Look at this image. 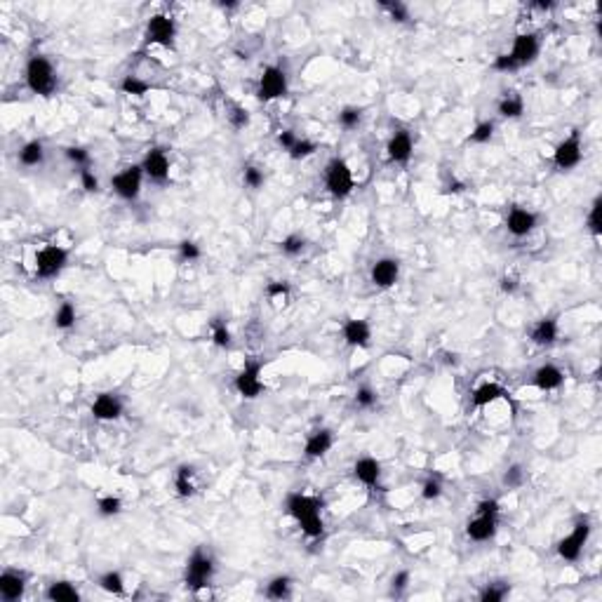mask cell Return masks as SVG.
Here are the masks:
<instances>
[{"mask_svg":"<svg viewBox=\"0 0 602 602\" xmlns=\"http://www.w3.org/2000/svg\"><path fill=\"white\" fill-rule=\"evenodd\" d=\"M287 513L297 520L304 537L309 539H323L325 534V520H323V499L304 494V492H290L285 499Z\"/></svg>","mask_w":602,"mask_h":602,"instance_id":"cell-1","label":"cell"},{"mask_svg":"<svg viewBox=\"0 0 602 602\" xmlns=\"http://www.w3.org/2000/svg\"><path fill=\"white\" fill-rule=\"evenodd\" d=\"M24 80H26V87H29L33 94L45 97V99L54 97V92H57V87H59L57 71H54L52 61L47 59L45 54H31L24 68Z\"/></svg>","mask_w":602,"mask_h":602,"instance_id":"cell-2","label":"cell"},{"mask_svg":"<svg viewBox=\"0 0 602 602\" xmlns=\"http://www.w3.org/2000/svg\"><path fill=\"white\" fill-rule=\"evenodd\" d=\"M214 574H217L214 556L210 553V549L198 546V549L188 556L186 567H184V584H186L188 591L200 593V591H205V588L212 586Z\"/></svg>","mask_w":602,"mask_h":602,"instance_id":"cell-3","label":"cell"},{"mask_svg":"<svg viewBox=\"0 0 602 602\" xmlns=\"http://www.w3.org/2000/svg\"><path fill=\"white\" fill-rule=\"evenodd\" d=\"M499 532V501L482 499L475 508V515L466 523V537L475 544H487Z\"/></svg>","mask_w":602,"mask_h":602,"instance_id":"cell-4","label":"cell"},{"mask_svg":"<svg viewBox=\"0 0 602 602\" xmlns=\"http://www.w3.org/2000/svg\"><path fill=\"white\" fill-rule=\"evenodd\" d=\"M325 188L327 193L337 200H344L353 193L355 188V179H353V169L348 167V162L339 155L330 158V162L325 165Z\"/></svg>","mask_w":602,"mask_h":602,"instance_id":"cell-5","label":"cell"},{"mask_svg":"<svg viewBox=\"0 0 602 602\" xmlns=\"http://www.w3.org/2000/svg\"><path fill=\"white\" fill-rule=\"evenodd\" d=\"M68 257H71V252L61 248V245H45V248L36 252L33 273H36L38 280H54L68 266Z\"/></svg>","mask_w":602,"mask_h":602,"instance_id":"cell-6","label":"cell"},{"mask_svg":"<svg viewBox=\"0 0 602 602\" xmlns=\"http://www.w3.org/2000/svg\"><path fill=\"white\" fill-rule=\"evenodd\" d=\"M287 92H290V80H287L285 68H280L276 64L266 66L262 75H259L257 99L269 104V101H278V99L287 97Z\"/></svg>","mask_w":602,"mask_h":602,"instance_id":"cell-7","label":"cell"},{"mask_svg":"<svg viewBox=\"0 0 602 602\" xmlns=\"http://www.w3.org/2000/svg\"><path fill=\"white\" fill-rule=\"evenodd\" d=\"M584 160V143H581V129L574 127L563 141L553 148V165L560 172H572L574 167H579V162Z\"/></svg>","mask_w":602,"mask_h":602,"instance_id":"cell-8","label":"cell"},{"mask_svg":"<svg viewBox=\"0 0 602 602\" xmlns=\"http://www.w3.org/2000/svg\"><path fill=\"white\" fill-rule=\"evenodd\" d=\"M262 369L264 362L259 358H248L245 360L243 369L238 372L233 386L241 398L245 400H257L264 393V381H262Z\"/></svg>","mask_w":602,"mask_h":602,"instance_id":"cell-9","label":"cell"},{"mask_svg":"<svg viewBox=\"0 0 602 602\" xmlns=\"http://www.w3.org/2000/svg\"><path fill=\"white\" fill-rule=\"evenodd\" d=\"M588 539H591V523H588V518H579L570 534L558 542V549H556L558 558L565 560V563H577L586 549Z\"/></svg>","mask_w":602,"mask_h":602,"instance_id":"cell-10","label":"cell"},{"mask_svg":"<svg viewBox=\"0 0 602 602\" xmlns=\"http://www.w3.org/2000/svg\"><path fill=\"white\" fill-rule=\"evenodd\" d=\"M141 184H143V169L141 165H127L122 167L118 174L111 177V188L113 193L125 203L139 200L141 196Z\"/></svg>","mask_w":602,"mask_h":602,"instance_id":"cell-11","label":"cell"},{"mask_svg":"<svg viewBox=\"0 0 602 602\" xmlns=\"http://www.w3.org/2000/svg\"><path fill=\"white\" fill-rule=\"evenodd\" d=\"M539 52H542V38H539V33H518V36L513 38L511 52H506V54L513 59V64H515L520 71V68L534 64Z\"/></svg>","mask_w":602,"mask_h":602,"instance_id":"cell-12","label":"cell"},{"mask_svg":"<svg viewBox=\"0 0 602 602\" xmlns=\"http://www.w3.org/2000/svg\"><path fill=\"white\" fill-rule=\"evenodd\" d=\"M177 38V22L169 15H153L146 24V43L160 47H174Z\"/></svg>","mask_w":602,"mask_h":602,"instance_id":"cell-13","label":"cell"},{"mask_svg":"<svg viewBox=\"0 0 602 602\" xmlns=\"http://www.w3.org/2000/svg\"><path fill=\"white\" fill-rule=\"evenodd\" d=\"M141 169H143V177H146L148 181L153 184H167L169 179V158L167 153L162 148H150L146 150V155H143V160L139 162Z\"/></svg>","mask_w":602,"mask_h":602,"instance_id":"cell-14","label":"cell"},{"mask_svg":"<svg viewBox=\"0 0 602 602\" xmlns=\"http://www.w3.org/2000/svg\"><path fill=\"white\" fill-rule=\"evenodd\" d=\"M539 226V214L527 207H520V205H513L506 214V231L513 236V238H525L530 236Z\"/></svg>","mask_w":602,"mask_h":602,"instance_id":"cell-15","label":"cell"},{"mask_svg":"<svg viewBox=\"0 0 602 602\" xmlns=\"http://www.w3.org/2000/svg\"><path fill=\"white\" fill-rule=\"evenodd\" d=\"M400 278V262L393 257H381L376 259L369 269V280H372L374 287L379 290H391V287L398 283Z\"/></svg>","mask_w":602,"mask_h":602,"instance_id":"cell-16","label":"cell"},{"mask_svg":"<svg viewBox=\"0 0 602 602\" xmlns=\"http://www.w3.org/2000/svg\"><path fill=\"white\" fill-rule=\"evenodd\" d=\"M90 412L97 421H115L120 419L122 412H125V405H122V398L118 393H99L97 398L92 400Z\"/></svg>","mask_w":602,"mask_h":602,"instance_id":"cell-17","label":"cell"},{"mask_svg":"<svg viewBox=\"0 0 602 602\" xmlns=\"http://www.w3.org/2000/svg\"><path fill=\"white\" fill-rule=\"evenodd\" d=\"M412 153H414V139L412 132H407V129H398L386 143L388 162H393V165H407L412 160Z\"/></svg>","mask_w":602,"mask_h":602,"instance_id":"cell-18","label":"cell"},{"mask_svg":"<svg viewBox=\"0 0 602 602\" xmlns=\"http://www.w3.org/2000/svg\"><path fill=\"white\" fill-rule=\"evenodd\" d=\"M26 593V574L19 570H5L0 574V598L3 602H17Z\"/></svg>","mask_w":602,"mask_h":602,"instance_id":"cell-19","label":"cell"},{"mask_svg":"<svg viewBox=\"0 0 602 602\" xmlns=\"http://www.w3.org/2000/svg\"><path fill=\"white\" fill-rule=\"evenodd\" d=\"M563 384H565V372L558 365H553V362L537 367L534 374H532V386L539 388V391H558Z\"/></svg>","mask_w":602,"mask_h":602,"instance_id":"cell-20","label":"cell"},{"mask_svg":"<svg viewBox=\"0 0 602 602\" xmlns=\"http://www.w3.org/2000/svg\"><path fill=\"white\" fill-rule=\"evenodd\" d=\"M344 341L351 348H367L372 344V327H369L367 320L360 318H351L344 323Z\"/></svg>","mask_w":602,"mask_h":602,"instance_id":"cell-21","label":"cell"},{"mask_svg":"<svg viewBox=\"0 0 602 602\" xmlns=\"http://www.w3.org/2000/svg\"><path fill=\"white\" fill-rule=\"evenodd\" d=\"M334 444V433L330 428H318L306 437L304 442V456L306 459H323Z\"/></svg>","mask_w":602,"mask_h":602,"instance_id":"cell-22","label":"cell"},{"mask_svg":"<svg viewBox=\"0 0 602 602\" xmlns=\"http://www.w3.org/2000/svg\"><path fill=\"white\" fill-rule=\"evenodd\" d=\"M353 475L355 480L362 482L365 487H376L381 480V463L374 459V456H360V459H355L353 463Z\"/></svg>","mask_w":602,"mask_h":602,"instance_id":"cell-23","label":"cell"},{"mask_svg":"<svg viewBox=\"0 0 602 602\" xmlns=\"http://www.w3.org/2000/svg\"><path fill=\"white\" fill-rule=\"evenodd\" d=\"M558 337H560V327H558V320H556V318H542V320H537V323L532 325V330H530L532 344L544 346V348L556 344Z\"/></svg>","mask_w":602,"mask_h":602,"instance_id":"cell-24","label":"cell"},{"mask_svg":"<svg viewBox=\"0 0 602 602\" xmlns=\"http://www.w3.org/2000/svg\"><path fill=\"white\" fill-rule=\"evenodd\" d=\"M508 395V391L501 386V384H494V381H485V384H480L473 391V395H470V405H473V409H482L492 405V402L501 400Z\"/></svg>","mask_w":602,"mask_h":602,"instance_id":"cell-25","label":"cell"},{"mask_svg":"<svg viewBox=\"0 0 602 602\" xmlns=\"http://www.w3.org/2000/svg\"><path fill=\"white\" fill-rule=\"evenodd\" d=\"M174 492L179 499H191L198 492L196 487V468L191 463H181L174 470Z\"/></svg>","mask_w":602,"mask_h":602,"instance_id":"cell-26","label":"cell"},{"mask_svg":"<svg viewBox=\"0 0 602 602\" xmlns=\"http://www.w3.org/2000/svg\"><path fill=\"white\" fill-rule=\"evenodd\" d=\"M45 598L50 602H78L80 600V591L75 588V584L71 581H52L50 586L45 588Z\"/></svg>","mask_w":602,"mask_h":602,"instance_id":"cell-27","label":"cell"},{"mask_svg":"<svg viewBox=\"0 0 602 602\" xmlns=\"http://www.w3.org/2000/svg\"><path fill=\"white\" fill-rule=\"evenodd\" d=\"M17 160H19V165H24V167H40L45 160V143L40 139L26 141L24 146L19 148Z\"/></svg>","mask_w":602,"mask_h":602,"instance_id":"cell-28","label":"cell"},{"mask_svg":"<svg viewBox=\"0 0 602 602\" xmlns=\"http://www.w3.org/2000/svg\"><path fill=\"white\" fill-rule=\"evenodd\" d=\"M499 115L501 118H508V120H518L523 118L525 113V99L520 97L518 92H506L501 99H499Z\"/></svg>","mask_w":602,"mask_h":602,"instance_id":"cell-29","label":"cell"},{"mask_svg":"<svg viewBox=\"0 0 602 602\" xmlns=\"http://www.w3.org/2000/svg\"><path fill=\"white\" fill-rule=\"evenodd\" d=\"M292 586H294V579L287 577V574H278L273 577L269 584H266V598L271 600H287L292 595Z\"/></svg>","mask_w":602,"mask_h":602,"instance_id":"cell-30","label":"cell"},{"mask_svg":"<svg viewBox=\"0 0 602 602\" xmlns=\"http://www.w3.org/2000/svg\"><path fill=\"white\" fill-rule=\"evenodd\" d=\"M75 320H78V311H75L73 301H61L54 311V327L61 332H68L75 327Z\"/></svg>","mask_w":602,"mask_h":602,"instance_id":"cell-31","label":"cell"},{"mask_svg":"<svg viewBox=\"0 0 602 602\" xmlns=\"http://www.w3.org/2000/svg\"><path fill=\"white\" fill-rule=\"evenodd\" d=\"M97 584L101 591L111 593V595H125V579H122V574L118 570H108L104 572L101 577L97 579Z\"/></svg>","mask_w":602,"mask_h":602,"instance_id":"cell-32","label":"cell"},{"mask_svg":"<svg viewBox=\"0 0 602 602\" xmlns=\"http://www.w3.org/2000/svg\"><path fill=\"white\" fill-rule=\"evenodd\" d=\"M508 593H511V586L506 584V581H489V584H485L480 588L478 598H480L482 602H501V600H506V595Z\"/></svg>","mask_w":602,"mask_h":602,"instance_id":"cell-33","label":"cell"},{"mask_svg":"<svg viewBox=\"0 0 602 602\" xmlns=\"http://www.w3.org/2000/svg\"><path fill=\"white\" fill-rule=\"evenodd\" d=\"M150 90V83H146V80H141L139 75H125V78L120 80V92L127 94V97H146Z\"/></svg>","mask_w":602,"mask_h":602,"instance_id":"cell-34","label":"cell"},{"mask_svg":"<svg viewBox=\"0 0 602 602\" xmlns=\"http://www.w3.org/2000/svg\"><path fill=\"white\" fill-rule=\"evenodd\" d=\"M226 118H229L231 127L233 129H245L250 125V111L245 108L243 104H238V101H226Z\"/></svg>","mask_w":602,"mask_h":602,"instance_id":"cell-35","label":"cell"},{"mask_svg":"<svg viewBox=\"0 0 602 602\" xmlns=\"http://www.w3.org/2000/svg\"><path fill=\"white\" fill-rule=\"evenodd\" d=\"M362 118H365V113H362V108H358V106H344L339 111V115H337V122L344 129H348V132H351V129H358L360 125H362Z\"/></svg>","mask_w":602,"mask_h":602,"instance_id":"cell-36","label":"cell"},{"mask_svg":"<svg viewBox=\"0 0 602 602\" xmlns=\"http://www.w3.org/2000/svg\"><path fill=\"white\" fill-rule=\"evenodd\" d=\"M600 212H602V196H595L591 207H588V217H586V226L591 231V236L598 241L600 233H602V219H600Z\"/></svg>","mask_w":602,"mask_h":602,"instance_id":"cell-37","label":"cell"},{"mask_svg":"<svg viewBox=\"0 0 602 602\" xmlns=\"http://www.w3.org/2000/svg\"><path fill=\"white\" fill-rule=\"evenodd\" d=\"M212 344H214L217 348H231V344H233V337H231L229 325H226V320H222V318L212 320Z\"/></svg>","mask_w":602,"mask_h":602,"instance_id":"cell-38","label":"cell"},{"mask_svg":"<svg viewBox=\"0 0 602 602\" xmlns=\"http://www.w3.org/2000/svg\"><path fill=\"white\" fill-rule=\"evenodd\" d=\"M379 8L386 12L388 17H391V22L395 24H407L409 22V8L405 3H400V0H384V3H379Z\"/></svg>","mask_w":602,"mask_h":602,"instance_id":"cell-39","label":"cell"},{"mask_svg":"<svg viewBox=\"0 0 602 602\" xmlns=\"http://www.w3.org/2000/svg\"><path fill=\"white\" fill-rule=\"evenodd\" d=\"M64 155L68 160H71V165L78 169H87V167H92V155H90V150L87 148H83V146H66L64 148Z\"/></svg>","mask_w":602,"mask_h":602,"instance_id":"cell-40","label":"cell"},{"mask_svg":"<svg viewBox=\"0 0 602 602\" xmlns=\"http://www.w3.org/2000/svg\"><path fill=\"white\" fill-rule=\"evenodd\" d=\"M304 250H306V238L301 233H290L280 241V252H283L285 257H299Z\"/></svg>","mask_w":602,"mask_h":602,"instance_id":"cell-41","label":"cell"},{"mask_svg":"<svg viewBox=\"0 0 602 602\" xmlns=\"http://www.w3.org/2000/svg\"><path fill=\"white\" fill-rule=\"evenodd\" d=\"M120 511H122V499L120 497L106 494V497L97 499V513L101 518H113V515H118Z\"/></svg>","mask_w":602,"mask_h":602,"instance_id":"cell-42","label":"cell"},{"mask_svg":"<svg viewBox=\"0 0 602 602\" xmlns=\"http://www.w3.org/2000/svg\"><path fill=\"white\" fill-rule=\"evenodd\" d=\"M494 120H482L478 122V125L473 127V132L468 134V143H487L492 136H494Z\"/></svg>","mask_w":602,"mask_h":602,"instance_id":"cell-43","label":"cell"},{"mask_svg":"<svg viewBox=\"0 0 602 602\" xmlns=\"http://www.w3.org/2000/svg\"><path fill=\"white\" fill-rule=\"evenodd\" d=\"M442 497V478L440 475H428L421 485V499L423 501H435Z\"/></svg>","mask_w":602,"mask_h":602,"instance_id":"cell-44","label":"cell"},{"mask_svg":"<svg viewBox=\"0 0 602 602\" xmlns=\"http://www.w3.org/2000/svg\"><path fill=\"white\" fill-rule=\"evenodd\" d=\"M264 181H266V174H264V169L259 165H245L243 167V184L248 188H252V191L262 188Z\"/></svg>","mask_w":602,"mask_h":602,"instance_id":"cell-45","label":"cell"},{"mask_svg":"<svg viewBox=\"0 0 602 602\" xmlns=\"http://www.w3.org/2000/svg\"><path fill=\"white\" fill-rule=\"evenodd\" d=\"M353 402H355V407H360V409H372L376 402H379V395H376L372 386H360L353 395Z\"/></svg>","mask_w":602,"mask_h":602,"instance_id":"cell-46","label":"cell"},{"mask_svg":"<svg viewBox=\"0 0 602 602\" xmlns=\"http://www.w3.org/2000/svg\"><path fill=\"white\" fill-rule=\"evenodd\" d=\"M316 150H318V143H316V141L301 139V136H299V141L294 143L292 150H290L287 155H290L292 160H306V158H311V155L316 153Z\"/></svg>","mask_w":602,"mask_h":602,"instance_id":"cell-47","label":"cell"},{"mask_svg":"<svg viewBox=\"0 0 602 602\" xmlns=\"http://www.w3.org/2000/svg\"><path fill=\"white\" fill-rule=\"evenodd\" d=\"M177 252H179V262H184V264L198 262V259L203 257L200 245L193 243V241H181L179 245H177Z\"/></svg>","mask_w":602,"mask_h":602,"instance_id":"cell-48","label":"cell"},{"mask_svg":"<svg viewBox=\"0 0 602 602\" xmlns=\"http://www.w3.org/2000/svg\"><path fill=\"white\" fill-rule=\"evenodd\" d=\"M525 480H527V475H525V468L520 466V463H513V466L506 468V473H504V485H506V487H508V489H518V487H523Z\"/></svg>","mask_w":602,"mask_h":602,"instance_id":"cell-49","label":"cell"},{"mask_svg":"<svg viewBox=\"0 0 602 602\" xmlns=\"http://www.w3.org/2000/svg\"><path fill=\"white\" fill-rule=\"evenodd\" d=\"M409 581H412V574H409V570H400V572L393 574V579H391V595H393V598L405 595V591L409 588Z\"/></svg>","mask_w":602,"mask_h":602,"instance_id":"cell-50","label":"cell"},{"mask_svg":"<svg viewBox=\"0 0 602 602\" xmlns=\"http://www.w3.org/2000/svg\"><path fill=\"white\" fill-rule=\"evenodd\" d=\"M292 292V285L287 283V280H271L269 285H266V297L269 299H287Z\"/></svg>","mask_w":602,"mask_h":602,"instance_id":"cell-51","label":"cell"},{"mask_svg":"<svg viewBox=\"0 0 602 602\" xmlns=\"http://www.w3.org/2000/svg\"><path fill=\"white\" fill-rule=\"evenodd\" d=\"M78 177H80V186H83V191H87V193H97V191H99V179H97V174H94L92 167L80 169Z\"/></svg>","mask_w":602,"mask_h":602,"instance_id":"cell-52","label":"cell"},{"mask_svg":"<svg viewBox=\"0 0 602 602\" xmlns=\"http://www.w3.org/2000/svg\"><path fill=\"white\" fill-rule=\"evenodd\" d=\"M492 68H494V71H499V73H515L518 71V66L513 64V59L508 57V54H497L494 57V61H492Z\"/></svg>","mask_w":602,"mask_h":602,"instance_id":"cell-53","label":"cell"},{"mask_svg":"<svg viewBox=\"0 0 602 602\" xmlns=\"http://www.w3.org/2000/svg\"><path fill=\"white\" fill-rule=\"evenodd\" d=\"M297 141H299V136H297V132H294V129H283V132L276 136V143L285 150V153H290L292 146H294Z\"/></svg>","mask_w":602,"mask_h":602,"instance_id":"cell-54","label":"cell"},{"mask_svg":"<svg viewBox=\"0 0 602 602\" xmlns=\"http://www.w3.org/2000/svg\"><path fill=\"white\" fill-rule=\"evenodd\" d=\"M518 287H520V278L513 276V273H506V276H501V280H499V290L504 294H515Z\"/></svg>","mask_w":602,"mask_h":602,"instance_id":"cell-55","label":"cell"},{"mask_svg":"<svg viewBox=\"0 0 602 602\" xmlns=\"http://www.w3.org/2000/svg\"><path fill=\"white\" fill-rule=\"evenodd\" d=\"M532 8L539 10V12H549L556 8V3H532Z\"/></svg>","mask_w":602,"mask_h":602,"instance_id":"cell-56","label":"cell"}]
</instances>
